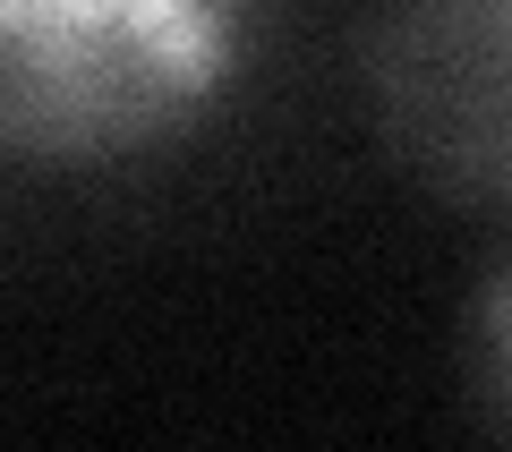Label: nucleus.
<instances>
[{
  "label": "nucleus",
  "instance_id": "nucleus-3",
  "mask_svg": "<svg viewBox=\"0 0 512 452\" xmlns=\"http://www.w3.org/2000/svg\"><path fill=\"white\" fill-rule=\"evenodd\" d=\"M478 384H487L495 418L512 427V265L487 282V299H478Z\"/></svg>",
  "mask_w": 512,
  "mask_h": 452
},
{
  "label": "nucleus",
  "instance_id": "nucleus-2",
  "mask_svg": "<svg viewBox=\"0 0 512 452\" xmlns=\"http://www.w3.org/2000/svg\"><path fill=\"white\" fill-rule=\"evenodd\" d=\"M367 86L444 197L512 205V0H384Z\"/></svg>",
  "mask_w": 512,
  "mask_h": 452
},
{
  "label": "nucleus",
  "instance_id": "nucleus-1",
  "mask_svg": "<svg viewBox=\"0 0 512 452\" xmlns=\"http://www.w3.org/2000/svg\"><path fill=\"white\" fill-rule=\"evenodd\" d=\"M248 60V0H0V163L180 145Z\"/></svg>",
  "mask_w": 512,
  "mask_h": 452
}]
</instances>
